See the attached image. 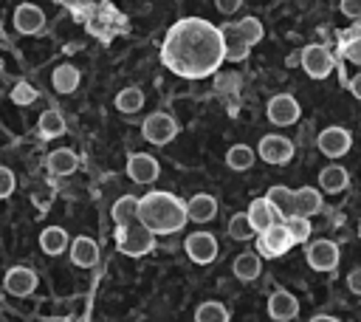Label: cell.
Returning <instances> with one entry per match:
<instances>
[{"mask_svg":"<svg viewBox=\"0 0 361 322\" xmlns=\"http://www.w3.org/2000/svg\"><path fill=\"white\" fill-rule=\"evenodd\" d=\"M231 274H234L237 280H243V282L257 280V277L262 274V257H259L257 251H243V254H237L234 263H231Z\"/></svg>","mask_w":361,"mask_h":322,"instance_id":"cb8c5ba5","label":"cell"},{"mask_svg":"<svg viewBox=\"0 0 361 322\" xmlns=\"http://www.w3.org/2000/svg\"><path fill=\"white\" fill-rule=\"evenodd\" d=\"M11 20H14V28L20 34H39L45 28V11L39 6H34V3H20L14 8Z\"/></svg>","mask_w":361,"mask_h":322,"instance_id":"5bb4252c","label":"cell"},{"mask_svg":"<svg viewBox=\"0 0 361 322\" xmlns=\"http://www.w3.org/2000/svg\"><path fill=\"white\" fill-rule=\"evenodd\" d=\"M161 175V164L149 153H130L127 158V178L133 184H152Z\"/></svg>","mask_w":361,"mask_h":322,"instance_id":"7c38bea8","label":"cell"},{"mask_svg":"<svg viewBox=\"0 0 361 322\" xmlns=\"http://www.w3.org/2000/svg\"><path fill=\"white\" fill-rule=\"evenodd\" d=\"M161 62L183 76V79H203L217 71L223 62V40L220 28H214L203 17H183L178 20L161 45Z\"/></svg>","mask_w":361,"mask_h":322,"instance_id":"6da1fadb","label":"cell"},{"mask_svg":"<svg viewBox=\"0 0 361 322\" xmlns=\"http://www.w3.org/2000/svg\"><path fill=\"white\" fill-rule=\"evenodd\" d=\"M310 322H338V319L330 314H316V316H310Z\"/></svg>","mask_w":361,"mask_h":322,"instance_id":"b9f144b4","label":"cell"},{"mask_svg":"<svg viewBox=\"0 0 361 322\" xmlns=\"http://www.w3.org/2000/svg\"><path fill=\"white\" fill-rule=\"evenodd\" d=\"M17 189V175L8 167H0V201L11 198V192Z\"/></svg>","mask_w":361,"mask_h":322,"instance_id":"d590c367","label":"cell"},{"mask_svg":"<svg viewBox=\"0 0 361 322\" xmlns=\"http://www.w3.org/2000/svg\"><path fill=\"white\" fill-rule=\"evenodd\" d=\"M37 99V88H31L28 82H17L11 88V102L14 105H31Z\"/></svg>","mask_w":361,"mask_h":322,"instance_id":"e575fe53","label":"cell"},{"mask_svg":"<svg viewBox=\"0 0 361 322\" xmlns=\"http://www.w3.org/2000/svg\"><path fill=\"white\" fill-rule=\"evenodd\" d=\"M228 237L231 240H251L257 232L251 229V223H248V217H245V212H237V215H231L228 217Z\"/></svg>","mask_w":361,"mask_h":322,"instance_id":"836d02e7","label":"cell"},{"mask_svg":"<svg viewBox=\"0 0 361 322\" xmlns=\"http://www.w3.org/2000/svg\"><path fill=\"white\" fill-rule=\"evenodd\" d=\"M358 237H361V220H358Z\"/></svg>","mask_w":361,"mask_h":322,"instance_id":"7bdbcfd3","label":"cell"},{"mask_svg":"<svg viewBox=\"0 0 361 322\" xmlns=\"http://www.w3.org/2000/svg\"><path fill=\"white\" fill-rule=\"evenodd\" d=\"M316 147H319V153L327 155V158H341V155H347L350 147H353V133H350L347 127L330 124V127H324V130L316 136Z\"/></svg>","mask_w":361,"mask_h":322,"instance_id":"8992f818","label":"cell"},{"mask_svg":"<svg viewBox=\"0 0 361 322\" xmlns=\"http://www.w3.org/2000/svg\"><path fill=\"white\" fill-rule=\"evenodd\" d=\"M183 251H186V257H189L192 263L209 266V263H214L220 246H217V237H214L212 232H192V234L183 240Z\"/></svg>","mask_w":361,"mask_h":322,"instance_id":"9c48e42d","label":"cell"},{"mask_svg":"<svg viewBox=\"0 0 361 322\" xmlns=\"http://www.w3.org/2000/svg\"><path fill=\"white\" fill-rule=\"evenodd\" d=\"M144 107V93H141V88H124V90H118L116 93V110L118 113H138Z\"/></svg>","mask_w":361,"mask_h":322,"instance_id":"f546056e","label":"cell"},{"mask_svg":"<svg viewBox=\"0 0 361 322\" xmlns=\"http://www.w3.org/2000/svg\"><path fill=\"white\" fill-rule=\"evenodd\" d=\"M195 322H228V308L217 299H206L195 311Z\"/></svg>","mask_w":361,"mask_h":322,"instance_id":"4dcf8cb0","label":"cell"},{"mask_svg":"<svg viewBox=\"0 0 361 322\" xmlns=\"http://www.w3.org/2000/svg\"><path fill=\"white\" fill-rule=\"evenodd\" d=\"M214 6H217L220 14H234V11L243 8V0H214Z\"/></svg>","mask_w":361,"mask_h":322,"instance_id":"ab89813d","label":"cell"},{"mask_svg":"<svg viewBox=\"0 0 361 322\" xmlns=\"http://www.w3.org/2000/svg\"><path fill=\"white\" fill-rule=\"evenodd\" d=\"M79 68L76 65H71V62H62V65H56V71L51 73V85L59 90V93H73L76 88H79Z\"/></svg>","mask_w":361,"mask_h":322,"instance_id":"4316f807","label":"cell"},{"mask_svg":"<svg viewBox=\"0 0 361 322\" xmlns=\"http://www.w3.org/2000/svg\"><path fill=\"white\" fill-rule=\"evenodd\" d=\"M282 226L288 229V234H290L293 243H305V240L310 237V232H313L310 217H302V215H288V217L282 220Z\"/></svg>","mask_w":361,"mask_h":322,"instance_id":"1f68e13d","label":"cell"},{"mask_svg":"<svg viewBox=\"0 0 361 322\" xmlns=\"http://www.w3.org/2000/svg\"><path fill=\"white\" fill-rule=\"evenodd\" d=\"M347 288H350L355 297H361V266L350 268V274H347Z\"/></svg>","mask_w":361,"mask_h":322,"instance_id":"74e56055","label":"cell"},{"mask_svg":"<svg viewBox=\"0 0 361 322\" xmlns=\"http://www.w3.org/2000/svg\"><path fill=\"white\" fill-rule=\"evenodd\" d=\"M347 88H350V93H353V96L361 102V73H355V76L350 79V85H347Z\"/></svg>","mask_w":361,"mask_h":322,"instance_id":"60d3db41","label":"cell"},{"mask_svg":"<svg viewBox=\"0 0 361 322\" xmlns=\"http://www.w3.org/2000/svg\"><path fill=\"white\" fill-rule=\"evenodd\" d=\"M217 215V198L209 195V192H197L186 201V220H195V223H209L214 220Z\"/></svg>","mask_w":361,"mask_h":322,"instance_id":"e0dca14e","label":"cell"},{"mask_svg":"<svg viewBox=\"0 0 361 322\" xmlns=\"http://www.w3.org/2000/svg\"><path fill=\"white\" fill-rule=\"evenodd\" d=\"M350 186V172L341 167V164H327L319 169V192H327V195H338Z\"/></svg>","mask_w":361,"mask_h":322,"instance_id":"ac0fdd59","label":"cell"},{"mask_svg":"<svg viewBox=\"0 0 361 322\" xmlns=\"http://www.w3.org/2000/svg\"><path fill=\"white\" fill-rule=\"evenodd\" d=\"M338 8L344 17H361V0H341Z\"/></svg>","mask_w":361,"mask_h":322,"instance_id":"f35d334b","label":"cell"},{"mask_svg":"<svg viewBox=\"0 0 361 322\" xmlns=\"http://www.w3.org/2000/svg\"><path fill=\"white\" fill-rule=\"evenodd\" d=\"M254 161H257V153H254V147H248V144H231V147L226 150V164H228V169H234V172L251 169Z\"/></svg>","mask_w":361,"mask_h":322,"instance_id":"83f0119b","label":"cell"},{"mask_svg":"<svg viewBox=\"0 0 361 322\" xmlns=\"http://www.w3.org/2000/svg\"><path fill=\"white\" fill-rule=\"evenodd\" d=\"M290 246H293V240H290L288 229L282 226V220L271 223V226H268L265 232H259V237H257V251H259V257H279V254L290 251Z\"/></svg>","mask_w":361,"mask_h":322,"instance_id":"30bf717a","label":"cell"},{"mask_svg":"<svg viewBox=\"0 0 361 322\" xmlns=\"http://www.w3.org/2000/svg\"><path fill=\"white\" fill-rule=\"evenodd\" d=\"M116 246L121 254L127 257H144L155 249V234L149 229H144L138 220L135 223H127V226H118L116 232Z\"/></svg>","mask_w":361,"mask_h":322,"instance_id":"3957f363","label":"cell"},{"mask_svg":"<svg viewBox=\"0 0 361 322\" xmlns=\"http://www.w3.org/2000/svg\"><path fill=\"white\" fill-rule=\"evenodd\" d=\"M68 246H71V240H68V232H65L62 226H45V229L39 232V249H42L45 254L56 257V254H62Z\"/></svg>","mask_w":361,"mask_h":322,"instance_id":"484cf974","label":"cell"},{"mask_svg":"<svg viewBox=\"0 0 361 322\" xmlns=\"http://www.w3.org/2000/svg\"><path fill=\"white\" fill-rule=\"evenodd\" d=\"M220 40H223V59H228V62H243L251 51V45L237 34L234 23L220 25Z\"/></svg>","mask_w":361,"mask_h":322,"instance_id":"2e32d148","label":"cell"},{"mask_svg":"<svg viewBox=\"0 0 361 322\" xmlns=\"http://www.w3.org/2000/svg\"><path fill=\"white\" fill-rule=\"evenodd\" d=\"M268 316L274 322H290L299 316V299L290 294V291H274L268 297Z\"/></svg>","mask_w":361,"mask_h":322,"instance_id":"9a60e30c","label":"cell"},{"mask_svg":"<svg viewBox=\"0 0 361 322\" xmlns=\"http://www.w3.org/2000/svg\"><path fill=\"white\" fill-rule=\"evenodd\" d=\"M299 68H305L310 79H327L333 73V54L322 42H310L299 51Z\"/></svg>","mask_w":361,"mask_h":322,"instance_id":"277c9868","label":"cell"},{"mask_svg":"<svg viewBox=\"0 0 361 322\" xmlns=\"http://www.w3.org/2000/svg\"><path fill=\"white\" fill-rule=\"evenodd\" d=\"M65 119H62V113L56 110V107H48V110H42L39 113V119H37V136L42 138V141H51V138H59V136H65Z\"/></svg>","mask_w":361,"mask_h":322,"instance_id":"7402d4cb","label":"cell"},{"mask_svg":"<svg viewBox=\"0 0 361 322\" xmlns=\"http://www.w3.org/2000/svg\"><path fill=\"white\" fill-rule=\"evenodd\" d=\"M141 136H144L149 144L164 147V144L175 141V136H178V121H175L169 113L155 110V113H149V116L144 119V124H141Z\"/></svg>","mask_w":361,"mask_h":322,"instance_id":"5b68a950","label":"cell"},{"mask_svg":"<svg viewBox=\"0 0 361 322\" xmlns=\"http://www.w3.org/2000/svg\"><path fill=\"white\" fill-rule=\"evenodd\" d=\"M265 201L271 203V209H274V215H276L279 220H285L288 215H293V189H288V186H282V184H274V186L265 192Z\"/></svg>","mask_w":361,"mask_h":322,"instance_id":"d4e9b609","label":"cell"},{"mask_svg":"<svg viewBox=\"0 0 361 322\" xmlns=\"http://www.w3.org/2000/svg\"><path fill=\"white\" fill-rule=\"evenodd\" d=\"M322 212V192L316 186H299L293 189V215L310 217Z\"/></svg>","mask_w":361,"mask_h":322,"instance_id":"44dd1931","label":"cell"},{"mask_svg":"<svg viewBox=\"0 0 361 322\" xmlns=\"http://www.w3.org/2000/svg\"><path fill=\"white\" fill-rule=\"evenodd\" d=\"M110 215H113L116 226H127V223H135V220H138V198H135V195H121V198L113 203Z\"/></svg>","mask_w":361,"mask_h":322,"instance_id":"f1b7e54d","label":"cell"},{"mask_svg":"<svg viewBox=\"0 0 361 322\" xmlns=\"http://www.w3.org/2000/svg\"><path fill=\"white\" fill-rule=\"evenodd\" d=\"M3 288H6L11 297H28V294H34V288H37V274H34L28 266H14V268L6 271Z\"/></svg>","mask_w":361,"mask_h":322,"instance_id":"4fadbf2b","label":"cell"},{"mask_svg":"<svg viewBox=\"0 0 361 322\" xmlns=\"http://www.w3.org/2000/svg\"><path fill=\"white\" fill-rule=\"evenodd\" d=\"M138 223L152 234H172L186 226V203L172 192L155 189L138 198Z\"/></svg>","mask_w":361,"mask_h":322,"instance_id":"7a4b0ae2","label":"cell"},{"mask_svg":"<svg viewBox=\"0 0 361 322\" xmlns=\"http://www.w3.org/2000/svg\"><path fill=\"white\" fill-rule=\"evenodd\" d=\"M265 113H268V121H271V124L288 127V124H296V121H299L302 107H299L296 96H290V93H276V96L268 99Z\"/></svg>","mask_w":361,"mask_h":322,"instance_id":"ba28073f","label":"cell"},{"mask_svg":"<svg viewBox=\"0 0 361 322\" xmlns=\"http://www.w3.org/2000/svg\"><path fill=\"white\" fill-rule=\"evenodd\" d=\"M305 260H307V266H310L313 271H333V268L338 266V260H341V251H338V246H336L333 240L322 237V240L307 243Z\"/></svg>","mask_w":361,"mask_h":322,"instance_id":"8fae6325","label":"cell"},{"mask_svg":"<svg viewBox=\"0 0 361 322\" xmlns=\"http://www.w3.org/2000/svg\"><path fill=\"white\" fill-rule=\"evenodd\" d=\"M68 249H71V263L79 266V268H90V266L99 263V246H96V240L87 237V234L73 237Z\"/></svg>","mask_w":361,"mask_h":322,"instance_id":"d6986e66","label":"cell"},{"mask_svg":"<svg viewBox=\"0 0 361 322\" xmlns=\"http://www.w3.org/2000/svg\"><path fill=\"white\" fill-rule=\"evenodd\" d=\"M45 167L51 175H71L79 167V155L71 147H59V150H51L45 155Z\"/></svg>","mask_w":361,"mask_h":322,"instance_id":"ffe728a7","label":"cell"},{"mask_svg":"<svg viewBox=\"0 0 361 322\" xmlns=\"http://www.w3.org/2000/svg\"><path fill=\"white\" fill-rule=\"evenodd\" d=\"M254 153H257L265 164L282 167V164H288V161L293 158V141L285 138V136H279V133H268V136L259 138V144H257Z\"/></svg>","mask_w":361,"mask_h":322,"instance_id":"52a82bcc","label":"cell"},{"mask_svg":"<svg viewBox=\"0 0 361 322\" xmlns=\"http://www.w3.org/2000/svg\"><path fill=\"white\" fill-rule=\"evenodd\" d=\"M90 3H104V0H90Z\"/></svg>","mask_w":361,"mask_h":322,"instance_id":"ee69618b","label":"cell"},{"mask_svg":"<svg viewBox=\"0 0 361 322\" xmlns=\"http://www.w3.org/2000/svg\"><path fill=\"white\" fill-rule=\"evenodd\" d=\"M344 59H350L353 65H361V37H353L350 42H344Z\"/></svg>","mask_w":361,"mask_h":322,"instance_id":"8d00e7d4","label":"cell"},{"mask_svg":"<svg viewBox=\"0 0 361 322\" xmlns=\"http://www.w3.org/2000/svg\"><path fill=\"white\" fill-rule=\"evenodd\" d=\"M245 217H248V223H251V229H254L257 234H259V232H265L271 223H276V215H274L271 203L265 201V195H262V198H254V201L248 203Z\"/></svg>","mask_w":361,"mask_h":322,"instance_id":"603a6c76","label":"cell"},{"mask_svg":"<svg viewBox=\"0 0 361 322\" xmlns=\"http://www.w3.org/2000/svg\"><path fill=\"white\" fill-rule=\"evenodd\" d=\"M234 28H237V34H240L248 45H257V42H262V37H265V28H262V23H259L257 17H243L240 23H234Z\"/></svg>","mask_w":361,"mask_h":322,"instance_id":"d6a6232c","label":"cell"}]
</instances>
